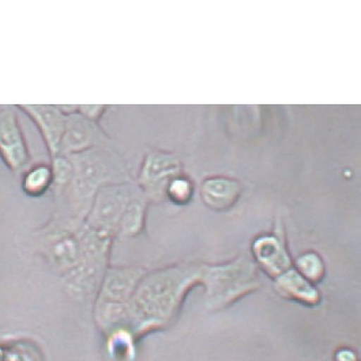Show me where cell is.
<instances>
[{
	"mask_svg": "<svg viewBox=\"0 0 361 361\" xmlns=\"http://www.w3.org/2000/svg\"><path fill=\"white\" fill-rule=\"evenodd\" d=\"M0 156L12 171L27 166L29 153L21 127L14 111L0 110Z\"/></svg>",
	"mask_w": 361,
	"mask_h": 361,
	"instance_id": "obj_1",
	"label": "cell"
},
{
	"mask_svg": "<svg viewBox=\"0 0 361 361\" xmlns=\"http://www.w3.org/2000/svg\"><path fill=\"white\" fill-rule=\"evenodd\" d=\"M22 109L41 129L51 153H57L63 139L66 124L61 113L51 106H22Z\"/></svg>",
	"mask_w": 361,
	"mask_h": 361,
	"instance_id": "obj_2",
	"label": "cell"
},
{
	"mask_svg": "<svg viewBox=\"0 0 361 361\" xmlns=\"http://www.w3.org/2000/svg\"><path fill=\"white\" fill-rule=\"evenodd\" d=\"M240 195V185L235 180L212 179L202 186V197L208 206L222 209L229 208Z\"/></svg>",
	"mask_w": 361,
	"mask_h": 361,
	"instance_id": "obj_3",
	"label": "cell"
},
{
	"mask_svg": "<svg viewBox=\"0 0 361 361\" xmlns=\"http://www.w3.org/2000/svg\"><path fill=\"white\" fill-rule=\"evenodd\" d=\"M90 131L82 120L75 119L66 124L62 145L66 149H81L89 144Z\"/></svg>",
	"mask_w": 361,
	"mask_h": 361,
	"instance_id": "obj_4",
	"label": "cell"
},
{
	"mask_svg": "<svg viewBox=\"0 0 361 361\" xmlns=\"http://www.w3.org/2000/svg\"><path fill=\"white\" fill-rule=\"evenodd\" d=\"M52 180V171L49 167L41 166L35 167L26 175L23 188L29 195H41L48 189Z\"/></svg>",
	"mask_w": 361,
	"mask_h": 361,
	"instance_id": "obj_5",
	"label": "cell"
},
{
	"mask_svg": "<svg viewBox=\"0 0 361 361\" xmlns=\"http://www.w3.org/2000/svg\"><path fill=\"white\" fill-rule=\"evenodd\" d=\"M169 196L178 202L188 200L191 195V185L184 179L173 180L169 188Z\"/></svg>",
	"mask_w": 361,
	"mask_h": 361,
	"instance_id": "obj_6",
	"label": "cell"
}]
</instances>
